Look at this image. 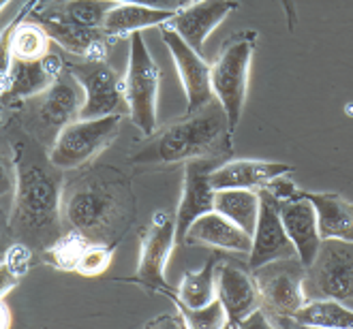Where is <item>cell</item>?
<instances>
[{
    "instance_id": "obj_1",
    "label": "cell",
    "mask_w": 353,
    "mask_h": 329,
    "mask_svg": "<svg viewBox=\"0 0 353 329\" xmlns=\"http://www.w3.org/2000/svg\"><path fill=\"white\" fill-rule=\"evenodd\" d=\"M15 191L9 214V233L34 251H46L62 231V169L50 160V150L24 129L11 133Z\"/></svg>"
},
{
    "instance_id": "obj_2",
    "label": "cell",
    "mask_w": 353,
    "mask_h": 329,
    "mask_svg": "<svg viewBox=\"0 0 353 329\" xmlns=\"http://www.w3.org/2000/svg\"><path fill=\"white\" fill-rule=\"evenodd\" d=\"M135 220L131 180L116 167H94L62 191V222L90 244L116 246Z\"/></svg>"
},
{
    "instance_id": "obj_3",
    "label": "cell",
    "mask_w": 353,
    "mask_h": 329,
    "mask_svg": "<svg viewBox=\"0 0 353 329\" xmlns=\"http://www.w3.org/2000/svg\"><path fill=\"white\" fill-rule=\"evenodd\" d=\"M234 129L223 105L212 98L195 112H186L157 127L131 152L135 164H172L186 160L221 162L234 154Z\"/></svg>"
},
{
    "instance_id": "obj_4",
    "label": "cell",
    "mask_w": 353,
    "mask_h": 329,
    "mask_svg": "<svg viewBox=\"0 0 353 329\" xmlns=\"http://www.w3.org/2000/svg\"><path fill=\"white\" fill-rule=\"evenodd\" d=\"M81 105L84 88L65 69L43 92L22 103V129L50 150L58 133L79 118Z\"/></svg>"
},
{
    "instance_id": "obj_5",
    "label": "cell",
    "mask_w": 353,
    "mask_h": 329,
    "mask_svg": "<svg viewBox=\"0 0 353 329\" xmlns=\"http://www.w3.org/2000/svg\"><path fill=\"white\" fill-rule=\"evenodd\" d=\"M257 45L255 30H238L223 41V45L210 67V84L216 100L223 105L230 125L236 131L242 118L248 90V73Z\"/></svg>"
},
{
    "instance_id": "obj_6",
    "label": "cell",
    "mask_w": 353,
    "mask_h": 329,
    "mask_svg": "<svg viewBox=\"0 0 353 329\" xmlns=\"http://www.w3.org/2000/svg\"><path fill=\"white\" fill-rule=\"evenodd\" d=\"M259 308L268 317L270 327H296V312L306 304L304 274L306 267L298 257H287L270 261L253 270Z\"/></svg>"
},
{
    "instance_id": "obj_7",
    "label": "cell",
    "mask_w": 353,
    "mask_h": 329,
    "mask_svg": "<svg viewBox=\"0 0 353 329\" xmlns=\"http://www.w3.org/2000/svg\"><path fill=\"white\" fill-rule=\"evenodd\" d=\"M161 69L148 52V45L139 32L131 34L129 50V69L124 75V100L129 107V118L133 125L148 137L159 127V86H161Z\"/></svg>"
},
{
    "instance_id": "obj_8",
    "label": "cell",
    "mask_w": 353,
    "mask_h": 329,
    "mask_svg": "<svg viewBox=\"0 0 353 329\" xmlns=\"http://www.w3.org/2000/svg\"><path fill=\"white\" fill-rule=\"evenodd\" d=\"M304 295L308 299H336L353 308V242L327 237L306 267Z\"/></svg>"
},
{
    "instance_id": "obj_9",
    "label": "cell",
    "mask_w": 353,
    "mask_h": 329,
    "mask_svg": "<svg viewBox=\"0 0 353 329\" xmlns=\"http://www.w3.org/2000/svg\"><path fill=\"white\" fill-rule=\"evenodd\" d=\"M122 116L73 120L62 129L50 148V160L62 171L79 169L92 162L118 137Z\"/></svg>"
},
{
    "instance_id": "obj_10",
    "label": "cell",
    "mask_w": 353,
    "mask_h": 329,
    "mask_svg": "<svg viewBox=\"0 0 353 329\" xmlns=\"http://www.w3.org/2000/svg\"><path fill=\"white\" fill-rule=\"evenodd\" d=\"M67 71L84 88V105L79 118L92 120L103 116H124L129 114L124 100V79L108 65V60H88V58H65Z\"/></svg>"
},
{
    "instance_id": "obj_11",
    "label": "cell",
    "mask_w": 353,
    "mask_h": 329,
    "mask_svg": "<svg viewBox=\"0 0 353 329\" xmlns=\"http://www.w3.org/2000/svg\"><path fill=\"white\" fill-rule=\"evenodd\" d=\"M176 246V218L170 212H157L146 227L141 231V253L139 265L129 282H137L146 286L150 293L161 291L165 295H174L168 280H165V265Z\"/></svg>"
},
{
    "instance_id": "obj_12",
    "label": "cell",
    "mask_w": 353,
    "mask_h": 329,
    "mask_svg": "<svg viewBox=\"0 0 353 329\" xmlns=\"http://www.w3.org/2000/svg\"><path fill=\"white\" fill-rule=\"evenodd\" d=\"M216 297L225 310L227 325L238 327L259 308V289L251 267L223 257L216 265Z\"/></svg>"
},
{
    "instance_id": "obj_13",
    "label": "cell",
    "mask_w": 353,
    "mask_h": 329,
    "mask_svg": "<svg viewBox=\"0 0 353 329\" xmlns=\"http://www.w3.org/2000/svg\"><path fill=\"white\" fill-rule=\"evenodd\" d=\"M287 257H298V251L283 227L279 199L265 189H259V216L253 233V246L248 251V267L257 270L270 261Z\"/></svg>"
},
{
    "instance_id": "obj_14",
    "label": "cell",
    "mask_w": 353,
    "mask_h": 329,
    "mask_svg": "<svg viewBox=\"0 0 353 329\" xmlns=\"http://www.w3.org/2000/svg\"><path fill=\"white\" fill-rule=\"evenodd\" d=\"M161 36L165 41V45L170 47L172 58L176 63V71L180 75L182 88L186 94V112H195L203 107L205 103H210L214 96L212 84H210V65L197 54L186 41L168 24L161 26Z\"/></svg>"
},
{
    "instance_id": "obj_15",
    "label": "cell",
    "mask_w": 353,
    "mask_h": 329,
    "mask_svg": "<svg viewBox=\"0 0 353 329\" xmlns=\"http://www.w3.org/2000/svg\"><path fill=\"white\" fill-rule=\"evenodd\" d=\"M219 167L212 160H186L184 189L176 212V242L184 244V235L191 224L205 212L214 210V189L210 187V171Z\"/></svg>"
},
{
    "instance_id": "obj_16",
    "label": "cell",
    "mask_w": 353,
    "mask_h": 329,
    "mask_svg": "<svg viewBox=\"0 0 353 329\" xmlns=\"http://www.w3.org/2000/svg\"><path fill=\"white\" fill-rule=\"evenodd\" d=\"M37 22L46 28L50 39L58 47L65 50L69 56L88 58V60H108L112 39L101 28H86L58 17H50L43 13H37Z\"/></svg>"
},
{
    "instance_id": "obj_17",
    "label": "cell",
    "mask_w": 353,
    "mask_h": 329,
    "mask_svg": "<svg viewBox=\"0 0 353 329\" xmlns=\"http://www.w3.org/2000/svg\"><path fill=\"white\" fill-rule=\"evenodd\" d=\"M236 9V0H201V3H193L178 11L168 22V26L174 28L197 54H201L205 39Z\"/></svg>"
},
{
    "instance_id": "obj_18",
    "label": "cell",
    "mask_w": 353,
    "mask_h": 329,
    "mask_svg": "<svg viewBox=\"0 0 353 329\" xmlns=\"http://www.w3.org/2000/svg\"><path fill=\"white\" fill-rule=\"evenodd\" d=\"M279 210H281L283 227L298 251V259L302 261L304 267H308L313 263V259L319 251V244H321L319 229H317V214H315L313 203H310L306 197H302L298 191V195L294 199L279 201Z\"/></svg>"
},
{
    "instance_id": "obj_19",
    "label": "cell",
    "mask_w": 353,
    "mask_h": 329,
    "mask_svg": "<svg viewBox=\"0 0 353 329\" xmlns=\"http://www.w3.org/2000/svg\"><path fill=\"white\" fill-rule=\"evenodd\" d=\"M184 244L210 246V248H221L227 253H248L253 246V235H248L216 210H210L191 224L184 235Z\"/></svg>"
},
{
    "instance_id": "obj_20",
    "label": "cell",
    "mask_w": 353,
    "mask_h": 329,
    "mask_svg": "<svg viewBox=\"0 0 353 329\" xmlns=\"http://www.w3.org/2000/svg\"><path fill=\"white\" fill-rule=\"evenodd\" d=\"M294 171L292 164L268 160H230L210 171V187L223 189H261L276 176Z\"/></svg>"
},
{
    "instance_id": "obj_21",
    "label": "cell",
    "mask_w": 353,
    "mask_h": 329,
    "mask_svg": "<svg viewBox=\"0 0 353 329\" xmlns=\"http://www.w3.org/2000/svg\"><path fill=\"white\" fill-rule=\"evenodd\" d=\"M300 195L313 203L321 240L336 237V240L353 242V201L345 199L339 193L300 191Z\"/></svg>"
},
{
    "instance_id": "obj_22",
    "label": "cell",
    "mask_w": 353,
    "mask_h": 329,
    "mask_svg": "<svg viewBox=\"0 0 353 329\" xmlns=\"http://www.w3.org/2000/svg\"><path fill=\"white\" fill-rule=\"evenodd\" d=\"M54 79L56 77H52L43 65V58L34 60V63H24V60L13 58L9 84L0 92V103H3V107H19L24 100L43 92Z\"/></svg>"
},
{
    "instance_id": "obj_23",
    "label": "cell",
    "mask_w": 353,
    "mask_h": 329,
    "mask_svg": "<svg viewBox=\"0 0 353 329\" xmlns=\"http://www.w3.org/2000/svg\"><path fill=\"white\" fill-rule=\"evenodd\" d=\"M174 15H176V11H163V9H152V7H143V5L118 3L108 13L101 30L114 41V39H122L133 32H139L143 28L163 26V24H168Z\"/></svg>"
},
{
    "instance_id": "obj_24",
    "label": "cell",
    "mask_w": 353,
    "mask_h": 329,
    "mask_svg": "<svg viewBox=\"0 0 353 329\" xmlns=\"http://www.w3.org/2000/svg\"><path fill=\"white\" fill-rule=\"evenodd\" d=\"M214 210L236 222L248 235L255 233L259 216V191L255 189H223L214 191Z\"/></svg>"
},
{
    "instance_id": "obj_25",
    "label": "cell",
    "mask_w": 353,
    "mask_h": 329,
    "mask_svg": "<svg viewBox=\"0 0 353 329\" xmlns=\"http://www.w3.org/2000/svg\"><path fill=\"white\" fill-rule=\"evenodd\" d=\"M118 3H114V0H56L50 7L37 9V13L65 19V22L86 28H103L108 13Z\"/></svg>"
},
{
    "instance_id": "obj_26",
    "label": "cell",
    "mask_w": 353,
    "mask_h": 329,
    "mask_svg": "<svg viewBox=\"0 0 353 329\" xmlns=\"http://www.w3.org/2000/svg\"><path fill=\"white\" fill-rule=\"evenodd\" d=\"M223 257L225 255L216 253L205 261L199 272H184L178 286V295L170 297L189 308H201L210 304L216 297V265Z\"/></svg>"
},
{
    "instance_id": "obj_27",
    "label": "cell",
    "mask_w": 353,
    "mask_h": 329,
    "mask_svg": "<svg viewBox=\"0 0 353 329\" xmlns=\"http://www.w3.org/2000/svg\"><path fill=\"white\" fill-rule=\"evenodd\" d=\"M298 327L353 329V308L336 299H308L294 317Z\"/></svg>"
},
{
    "instance_id": "obj_28",
    "label": "cell",
    "mask_w": 353,
    "mask_h": 329,
    "mask_svg": "<svg viewBox=\"0 0 353 329\" xmlns=\"http://www.w3.org/2000/svg\"><path fill=\"white\" fill-rule=\"evenodd\" d=\"M52 39L39 22H19L11 32V54L15 60L34 63L50 54Z\"/></svg>"
},
{
    "instance_id": "obj_29",
    "label": "cell",
    "mask_w": 353,
    "mask_h": 329,
    "mask_svg": "<svg viewBox=\"0 0 353 329\" xmlns=\"http://www.w3.org/2000/svg\"><path fill=\"white\" fill-rule=\"evenodd\" d=\"M88 244L90 242L81 233H77L73 229H67L50 246V248L43 251L46 261L52 263L54 267H58V270H62V272H73L81 251H84Z\"/></svg>"
},
{
    "instance_id": "obj_30",
    "label": "cell",
    "mask_w": 353,
    "mask_h": 329,
    "mask_svg": "<svg viewBox=\"0 0 353 329\" xmlns=\"http://www.w3.org/2000/svg\"><path fill=\"white\" fill-rule=\"evenodd\" d=\"M174 304L178 306V312L184 317L186 327H197V329H219L227 325V317L225 310L219 301V297H214L208 306L201 308H189L180 304L178 299H174Z\"/></svg>"
},
{
    "instance_id": "obj_31",
    "label": "cell",
    "mask_w": 353,
    "mask_h": 329,
    "mask_svg": "<svg viewBox=\"0 0 353 329\" xmlns=\"http://www.w3.org/2000/svg\"><path fill=\"white\" fill-rule=\"evenodd\" d=\"M112 259H114V246L88 244L86 248L81 251L73 272L79 276H101L110 270Z\"/></svg>"
},
{
    "instance_id": "obj_32",
    "label": "cell",
    "mask_w": 353,
    "mask_h": 329,
    "mask_svg": "<svg viewBox=\"0 0 353 329\" xmlns=\"http://www.w3.org/2000/svg\"><path fill=\"white\" fill-rule=\"evenodd\" d=\"M37 7V0H28V3L17 11V15L13 17V22L7 24V28L0 30V92H3L9 84V73H11V65H13V54H11V32L13 28L22 22V19Z\"/></svg>"
},
{
    "instance_id": "obj_33",
    "label": "cell",
    "mask_w": 353,
    "mask_h": 329,
    "mask_svg": "<svg viewBox=\"0 0 353 329\" xmlns=\"http://www.w3.org/2000/svg\"><path fill=\"white\" fill-rule=\"evenodd\" d=\"M15 191V162L11 139L0 135V199L13 197Z\"/></svg>"
},
{
    "instance_id": "obj_34",
    "label": "cell",
    "mask_w": 353,
    "mask_h": 329,
    "mask_svg": "<svg viewBox=\"0 0 353 329\" xmlns=\"http://www.w3.org/2000/svg\"><path fill=\"white\" fill-rule=\"evenodd\" d=\"M3 263L15 278H24L32 265V248L24 242H13L7 246L3 255Z\"/></svg>"
},
{
    "instance_id": "obj_35",
    "label": "cell",
    "mask_w": 353,
    "mask_h": 329,
    "mask_svg": "<svg viewBox=\"0 0 353 329\" xmlns=\"http://www.w3.org/2000/svg\"><path fill=\"white\" fill-rule=\"evenodd\" d=\"M287 176V173H285ZM285 176H276V178H272L268 184H263L261 189H265L270 195L272 197H276L279 201H285V199H294L296 195H298V187L296 184L289 180V178H285Z\"/></svg>"
},
{
    "instance_id": "obj_36",
    "label": "cell",
    "mask_w": 353,
    "mask_h": 329,
    "mask_svg": "<svg viewBox=\"0 0 353 329\" xmlns=\"http://www.w3.org/2000/svg\"><path fill=\"white\" fill-rule=\"evenodd\" d=\"M114 3L122 5H143L152 9H163V11H182L184 7L191 5V0H114Z\"/></svg>"
},
{
    "instance_id": "obj_37",
    "label": "cell",
    "mask_w": 353,
    "mask_h": 329,
    "mask_svg": "<svg viewBox=\"0 0 353 329\" xmlns=\"http://www.w3.org/2000/svg\"><path fill=\"white\" fill-rule=\"evenodd\" d=\"M19 278H15L9 270H7V265L5 263H0V297L7 295L13 286H17Z\"/></svg>"
},
{
    "instance_id": "obj_38",
    "label": "cell",
    "mask_w": 353,
    "mask_h": 329,
    "mask_svg": "<svg viewBox=\"0 0 353 329\" xmlns=\"http://www.w3.org/2000/svg\"><path fill=\"white\" fill-rule=\"evenodd\" d=\"M11 237V233H9V220H7V216H5V210H3V205H0V257L5 255V251H7V240Z\"/></svg>"
},
{
    "instance_id": "obj_39",
    "label": "cell",
    "mask_w": 353,
    "mask_h": 329,
    "mask_svg": "<svg viewBox=\"0 0 353 329\" xmlns=\"http://www.w3.org/2000/svg\"><path fill=\"white\" fill-rule=\"evenodd\" d=\"M146 327H186V321L182 315L178 317H161L157 321H150Z\"/></svg>"
},
{
    "instance_id": "obj_40",
    "label": "cell",
    "mask_w": 353,
    "mask_h": 329,
    "mask_svg": "<svg viewBox=\"0 0 353 329\" xmlns=\"http://www.w3.org/2000/svg\"><path fill=\"white\" fill-rule=\"evenodd\" d=\"M11 323H13V319H11V310H9V306L0 299V329H9L11 327Z\"/></svg>"
},
{
    "instance_id": "obj_41",
    "label": "cell",
    "mask_w": 353,
    "mask_h": 329,
    "mask_svg": "<svg viewBox=\"0 0 353 329\" xmlns=\"http://www.w3.org/2000/svg\"><path fill=\"white\" fill-rule=\"evenodd\" d=\"M50 3H54V0H37V7L41 9V7H46V5H50Z\"/></svg>"
},
{
    "instance_id": "obj_42",
    "label": "cell",
    "mask_w": 353,
    "mask_h": 329,
    "mask_svg": "<svg viewBox=\"0 0 353 329\" xmlns=\"http://www.w3.org/2000/svg\"><path fill=\"white\" fill-rule=\"evenodd\" d=\"M7 3H9V0H0V9H3V7H5Z\"/></svg>"
},
{
    "instance_id": "obj_43",
    "label": "cell",
    "mask_w": 353,
    "mask_h": 329,
    "mask_svg": "<svg viewBox=\"0 0 353 329\" xmlns=\"http://www.w3.org/2000/svg\"><path fill=\"white\" fill-rule=\"evenodd\" d=\"M3 127H5V120H3V118H0V129H3Z\"/></svg>"
},
{
    "instance_id": "obj_44",
    "label": "cell",
    "mask_w": 353,
    "mask_h": 329,
    "mask_svg": "<svg viewBox=\"0 0 353 329\" xmlns=\"http://www.w3.org/2000/svg\"><path fill=\"white\" fill-rule=\"evenodd\" d=\"M193 3H201V0H191V5H193Z\"/></svg>"
}]
</instances>
